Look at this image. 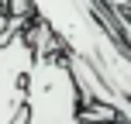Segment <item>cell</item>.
I'll return each mask as SVG.
<instances>
[{"mask_svg": "<svg viewBox=\"0 0 131 124\" xmlns=\"http://www.w3.org/2000/svg\"><path fill=\"white\" fill-rule=\"evenodd\" d=\"M41 24L52 28V35L66 45V52L79 55L107 79L117 93L131 100V52L104 31L93 7L97 0H31Z\"/></svg>", "mask_w": 131, "mask_h": 124, "instance_id": "obj_1", "label": "cell"}, {"mask_svg": "<svg viewBox=\"0 0 131 124\" xmlns=\"http://www.w3.org/2000/svg\"><path fill=\"white\" fill-rule=\"evenodd\" d=\"M24 35L35 48V65L28 72V86H24L28 124H79L83 97L72 79L66 45L41 21L24 28Z\"/></svg>", "mask_w": 131, "mask_h": 124, "instance_id": "obj_2", "label": "cell"}, {"mask_svg": "<svg viewBox=\"0 0 131 124\" xmlns=\"http://www.w3.org/2000/svg\"><path fill=\"white\" fill-rule=\"evenodd\" d=\"M31 65L35 48L24 31L0 45V124H14V117L24 110V86Z\"/></svg>", "mask_w": 131, "mask_h": 124, "instance_id": "obj_3", "label": "cell"}]
</instances>
